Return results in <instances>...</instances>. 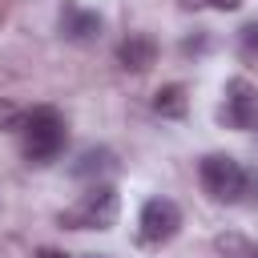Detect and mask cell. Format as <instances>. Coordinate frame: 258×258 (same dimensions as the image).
Returning <instances> with one entry per match:
<instances>
[{
    "label": "cell",
    "instance_id": "1",
    "mask_svg": "<svg viewBox=\"0 0 258 258\" xmlns=\"http://www.w3.org/2000/svg\"><path fill=\"white\" fill-rule=\"evenodd\" d=\"M16 133H20L24 157H28L32 165H48V161H56V157L64 153V141H69V125H64L60 109H52V105H36V109H28Z\"/></svg>",
    "mask_w": 258,
    "mask_h": 258
},
{
    "label": "cell",
    "instance_id": "2",
    "mask_svg": "<svg viewBox=\"0 0 258 258\" xmlns=\"http://www.w3.org/2000/svg\"><path fill=\"white\" fill-rule=\"evenodd\" d=\"M117 214H121L117 189L105 185V181H93L69 210H60L56 222H60L64 230H109V226L117 222Z\"/></svg>",
    "mask_w": 258,
    "mask_h": 258
},
{
    "label": "cell",
    "instance_id": "3",
    "mask_svg": "<svg viewBox=\"0 0 258 258\" xmlns=\"http://www.w3.org/2000/svg\"><path fill=\"white\" fill-rule=\"evenodd\" d=\"M198 177H202V189L214 202H242L246 189H250L246 165L238 157H230V153H206L202 165H198Z\"/></svg>",
    "mask_w": 258,
    "mask_h": 258
},
{
    "label": "cell",
    "instance_id": "4",
    "mask_svg": "<svg viewBox=\"0 0 258 258\" xmlns=\"http://www.w3.org/2000/svg\"><path fill=\"white\" fill-rule=\"evenodd\" d=\"M181 230V210L173 198H149L137 218V242L141 246H165Z\"/></svg>",
    "mask_w": 258,
    "mask_h": 258
},
{
    "label": "cell",
    "instance_id": "5",
    "mask_svg": "<svg viewBox=\"0 0 258 258\" xmlns=\"http://www.w3.org/2000/svg\"><path fill=\"white\" fill-rule=\"evenodd\" d=\"M218 117H222L226 129H238V133L254 129L258 125V89L246 77H230L226 81V101H222Z\"/></svg>",
    "mask_w": 258,
    "mask_h": 258
},
{
    "label": "cell",
    "instance_id": "6",
    "mask_svg": "<svg viewBox=\"0 0 258 258\" xmlns=\"http://www.w3.org/2000/svg\"><path fill=\"white\" fill-rule=\"evenodd\" d=\"M153 60H157V40L149 32H129L117 44V64L125 73H145V69H153Z\"/></svg>",
    "mask_w": 258,
    "mask_h": 258
},
{
    "label": "cell",
    "instance_id": "7",
    "mask_svg": "<svg viewBox=\"0 0 258 258\" xmlns=\"http://www.w3.org/2000/svg\"><path fill=\"white\" fill-rule=\"evenodd\" d=\"M101 16L93 12V8H77V4H64V12H60V32L69 36V40H77V44H89V40H97L101 36Z\"/></svg>",
    "mask_w": 258,
    "mask_h": 258
},
{
    "label": "cell",
    "instance_id": "8",
    "mask_svg": "<svg viewBox=\"0 0 258 258\" xmlns=\"http://www.w3.org/2000/svg\"><path fill=\"white\" fill-rule=\"evenodd\" d=\"M117 169V157H113V149H85L77 161H73V177H81V181H93V177H105V173H113Z\"/></svg>",
    "mask_w": 258,
    "mask_h": 258
},
{
    "label": "cell",
    "instance_id": "9",
    "mask_svg": "<svg viewBox=\"0 0 258 258\" xmlns=\"http://www.w3.org/2000/svg\"><path fill=\"white\" fill-rule=\"evenodd\" d=\"M185 89L181 85H161L157 93H153V113L157 117H165V121H181L185 117Z\"/></svg>",
    "mask_w": 258,
    "mask_h": 258
},
{
    "label": "cell",
    "instance_id": "10",
    "mask_svg": "<svg viewBox=\"0 0 258 258\" xmlns=\"http://www.w3.org/2000/svg\"><path fill=\"white\" fill-rule=\"evenodd\" d=\"M238 44H242V56L254 60V56H258V24H246V28L238 32Z\"/></svg>",
    "mask_w": 258,
    "mask_h": 258
},
{
    "label": "cell",
    "instance_id": "11",
    "mask_svg": "<svg viewBox=\"0 0 258 258\" xmlns=\"http://www.w3.org/2000/svg\"><path fill=\"white\" fill-rule=\"evenodd\" d=\"M20 121H24V113H20L16 105L0 101V129H20Z\"/></svg>",
    "mask_w": 258,
    "mask_h": 258
},
{
    "label": "cell",
    "instance_id": "12",
    "mask_svg": "<svg viewBox=\"0 0 258 258\" xmlns=\"http://www.w3.org/2000/svg\"><path fill=\"white\" fill-rule=\"evenodd\" d=\"M242 0H185V8H218V12H234Z\"/></svg>",
    "mask_w": 258,
    "mask_h": 258
},
{
    "label": "cell",
    "instance_id": "13",
    "mask_svg": "<svg viewBox=\"0 0 258 258\" xmlns=\"http://www.w3.org/2000/svg\"><path fill=\"white\" fill-rule=\"evenodd\" d=\"M36 258H69V254H64V250H48V246H44V250H40Z\"/></svg>",
    "mask_w": 258,
    "mask_h": 258
},
{
    "label": "cell",
    "instance_id": "14",
    "mask_svg": "<svg viewBox=\"0 0 258 258\" xmlns=\"http://www.w3.org/2000/svg\"><path fill=\"white\" fill-rule=\"evenodd\" d=\"M89 258H101V254H89Z\"/></svg>",
    "mask_w": 258,
    "mask_h": 258
},
{
    "label": "cell",
    "instance_id": "15",
    "mask_svg": "<svg viewBox=\"0 0 258 258\" xmlns=\"http://www.w3.org/2000/svg\"><path fill=\"white\" fill-rule=\"evenodd\" d=\"M250 258H258V250H254V254H250Z\"/></svg>",
    "mask_w": 258,
    "mask_h": 258
}]
</instances>
